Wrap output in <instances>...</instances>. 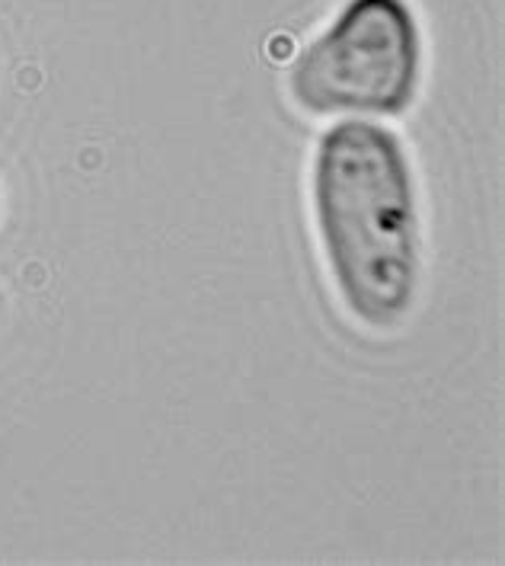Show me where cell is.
Segmentation results:
<instances>
[{"instance_id":"obj_1","label":"cell","mask_w":505,"mask_h":566,"mask_svg":"<svg viewBox=\"0 0 505 566\" xmlns=\"http://www.w3.org/2000/svg\"><path fill=\"white\" fill-rule=\"evenodd\" d=\"M311 202L346 314L378 333L400 327L422 282L417 177L400 138L378 122L329 125L314 154Z\"/></svg>"},{"instance_id":"obj_2","label":"cell","mask_w":505,"mask_h":566,"mask_svg":"<svg viewBox=\"0 0 505 566\" xmlns=\"http://www.w3.org/2000/svg\"><path fill=\"white\" fill-rule=\"evenodd\" d=\"M422 77V35L407 0H349L288 74L311 116H400Z\"/></svg>"},{"instance_id":"obj_3","label":"cell","mask_w":505,"mask_h":566,"mask_svg":"<svg viewBox=\"0 0 505 566\" xmlns=\"http://www.w3.org/2000/svg\"><path fill=\"white\" fill-rule=\"evenodd\" d=\"M0 301H3V295H0Z\"/></svg>"}]
</instances>
